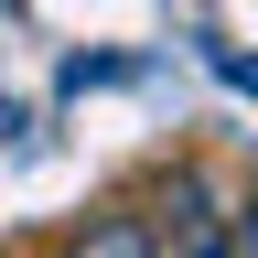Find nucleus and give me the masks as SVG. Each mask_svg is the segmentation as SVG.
Listing matches in <instances>:
<instances>
[{"label": "nucleus", "instance_id": "1", "mask_svg": "<svg viewBox=\"0 0 258 258\" xmlns=\"http://www.w3.org/2000/svg\"><path fill=\"white\" fill-rule=\"evenodd\" d=\"M151 226H161L172 258H237V194H226L194 151L151 172Z\"/></svg>", "mask_w": 258, "mask_h": 258}, {"label": "nucleus", "instance_id": "2", "mask_svg": "<svg viewBox=\"0 0 258 258\" xmlns=\"http://www.w3.org/2000/svg\"><path fill=\"white\" fill-rule=\"evenodd\" d=\"M54 258H172V247H161L151 205H97V215H76L54 237Z\"/></svg>", "mask_w": 258, "mask_h": 258}, {"label": "nucleus", "instance_id": "3", "mask_svg": "<svg viewBox=\"0 0 258 258\" xmlns=\"http://www.w3.org/2000/svg\"><path fill=\"white\" fill-rule=\"evenodd\" d=\"M237 258H258V194H237Z\"/></svg>", "mask_w": 258, "mask_h": 258}]
</instances>
